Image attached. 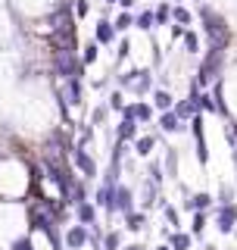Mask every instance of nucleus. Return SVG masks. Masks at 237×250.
<instances>
[{"label":"nucleus","mask_w":237,"mask_h":250,"mask_svg":"<svg viewBox=\"0 0 237 250\" xmlns=\"http://www.w3.org/2000/svg\"><path fill=\"white\" fill-rule=\"evenodd\" d=\"M131 94H138V97H147V94H153V72H150V69H140L138 82L131 84Z\"/></svg>","instance_id":"14"},{"label":"nucleus","mask_w":237,"mask_h":250,"mask_svg":"<svg viewBox=\"0 0 237 250\" xmlns=\"http://www.w3.org/2000/svg\"><path fill=\"white\" fill-rule=\"evenodd\" d=\"M156 125L165 131V135H181V131H187V125L175 116V109H169V113H159V119H156Z\"/></svg>","instance_id":"9"},{"label":"nucleus","mask_w":237,"mask_h":250,"mask_svg":"<svg viewBox=\"0 0 237 250\" xmlns=\"http://www.w3.org/2000/svg\"><path fill=\"white\" fill-rule=\"evenodd\" d=\"M106 106H109V109H116V113H122V109H125V97H122V91H113V94H109Z\"/></svg>","instance_id":"34"},{"label":"nucleus","mask_w":237,"mask_h":250,"mask_svg":"<svg viewBox=\"0 0 237 250\" xmlns=\"http://www.w3.org/2000/svg\"><path fill=\"white\" fill-rule=\"evenodd\" d=\"M165 172H169V178H178V150L175 147H165Z\"/></svg>","instance_id":"25"},{"label":"nucleus","mask_w":237,"mask_h":250,"mask_svg":"<svg viewBox=\"0 0 237 250\" xmlns=\"http://www.w3.org/2000/svg\"><path fill=\"white\" fill-rule=\"evenodd\" d=\"M181 41H184V50L191 53V57H197V53H200V35H197V31H191V28H187Z\"/></svg>","instance_id":"26"},{"label":"nucleus","mask_w":237,"mask_h":250,"mask_svg":"<svg viewBox=\"0 0 237 250\" xmlns=\"http://www.w3.org/2000/svg\"><path fill=\"white\" fill-rule=\"evenodd\" d=\"M97 57H100V44L97 41H88V44H84V50H81V62H84V66H91V62H97Z\"/></svg>","instance_id":"27"},{"label":"nucleus","mask_w":237,"mask_h":250,"mask_svg":"<svg viewBox=\"0 0 237 250\" xmlns=\"http://www.w3.org/2000/svg\"><path fill=\"white\" fill-rule=\"evenodd\" d=\"M175 116H178L181 122H187V119H194V116H200V106H197L194 94H187L184 100H178V104H175Z\"/></svg>","instance_id":"11"},{"label":"nucleus","mask_w":237,"mask_h":250,"mask_svg":"<svg viewBox=\"0 0 237 250\" xmlns=\"http://www.w3.org/2000/svg\"><path fill=\"white\" fill-rule=\"evenodd\" d=\"M62 244H66V250H84L91 247V229L88 225H69L66 234H62Z\"/></svg>","instance_id":"4"},{"label":"nucleus","mask_w":237,"mask_h":250,"mask_svg":"<svg viewBox=\"0 0 237 250\" xmlns=\"http://www.w3.org/2000/svg\"><path fill=\"white\" fill-rule=\"evenodd\" d=\"M57 75L66 82V78H81V66L84 62L75 57V50H72V44L69 47H57Z\"/></svg>","instance_id":"2"},{"label":"nucleus","mask_w":237,"mask_h":250,"mask_svg":"<svg viewBox=\"0 0 237 250\" xmlns=\"http://www.w3.org/2000/svg\"><path fill=\"white\" fill-rule=\"evenodd\" d=\"M106 116H109V106H106V104L94 106V109H91V125H103V122H106Z\"/></svg>","instance_id":"32"},{"label":"nucleus","mask_w":237,"mask_h":250,"mask_svg":"<svg viewBox=\"0 0 237 250\" xmlns=\"http://www.w3.org/2000/svg\"><path fill=\"white\" fill-rule=\"evenodd\" d=\"M234 238H237V229H234Z\"/></svg>","instance_id":"41"},{"label":"nucleus","mask_w":237,"mask_h":250,"mask_svg":"<svg viewBox=\"0 0 237 250\" xmlns=\"http://www.w3.org/2000/svg\"><path fill=\"white\" fill-rule=\"evenodd\" d=\"M134 3H138V0H118V6H122V10H131Z\"/></svg>","instance_id":"37"},{"label":"nucleus","mask_w":237,"mask_h":250,"mask_svg":"<svg viewBox=\"0 0 237 250\" xmlns=\"http://www.w3.org/2000/svg\"><path fill=\"white\" fill-rule=\"evenodd\" d=\"M153 16H156V28H159V25H169V22H172V6L169 3H156Z\"/></svg>","instance_id":"28"},{"label":"nucleus","mask_w":237,"mask_h":250,"mask_svg":"<svg viewBox=\"0 0 237 250\" xmlns=\"http://www.w3.org/2000/svg\"><path fill=\"white\" fill-rule=\"evenodd\" d=\"M75 216H78V222H81V225H94V222H97V207H94V200L78 203V207H75Z\"/></svg>","instance_id":"18"},{"label":"nucleus","mask_w":237,"mask_h":250,"mask_svg":"<svg viewBox=\"0 0 237 250\" xmlns=\"http://www.w3.org/2000/svg\"><path fill=\"white\" fill-rule=\"evenodd\" d=\"M122 250H147L144 244H128V247H122Z\"/></svg>","instance_id":"38"},{"label":"nucleus","mask_w":237,"mask_h":250,"mask_svg":"<svg viewBox=\"0 0 237 250\" xmlns=\"http://www.w3.org/2000/svg\"><path fill=\"white\" fill-rule=\"evenodd\" d=\"M103 3H106V6H113V3H118V0H103Z\"/></svg>","instance_id":"40"},{"label":"nucleus","mask_w":237,"mask_h":250,"mask_svg":"<svg viewBox=\"0 0 237 250\" xmlns=\"http://www.w3.org/2000/svg\"><path fill=\"white\" fill-rule=\"evenodd\" d=\"M134 28L153 31V28H156V16H153V10H140L138 16H134Z\"/></svg>","instance_id":"22"},{"label":"nucleus","mask_w":237,"mask_h":250,"mask_svg":"<svg viewBox=\"0 0 237 250\" xmlns=\"http://www.w3.org/2000/svg\"><path fill=\"white\" fill-rule=\"evenodd\" d=\"M147 178H150V182H156V185H162V182H165V175H162V163H159V160H153V163L147 166Z\"/></svg>","instance_id":"30"},{"label":"nucleus","mask_w":237,"mask_h":250,"mask_svg":"<svg viewBox=\"0 0 237 250\" xmlns=\"http://www.w3.org/2000/svg\"><path fill=\"white\" fill-rule=\"evenodd\" d=\"M153 109H159V113L175 109V97H172L169 88H153Z\"/></svg>","instance_id":"13"},{"label":"nucleus","mask_w":237,"mask_h":250,"mask_svg":"<svg viewBox=\"0 0 237 250\" xmlns=\"http://www.w3.org/2000/svg\"><path fill=\"white\" fill-rule=\"evenodd\" d=\"M62 97H66V104H69V106H78V104H81V78H66Z\"/></svg>","instance_id":"15"},{"label":"nucleus","mask_w":237,"mask_h":250,"mask_svg":"<svg viewBox=\"0 0 237 250\" xmlns=\"http://www.w3.org/2000/svg\"><path fill=\"white\" fill-rule=\"evenodd\" d=\"M159 200H162V197H159V185L150 182V178H144V182H140V207L150 209L153 203H159Z\"/></svg>","instance_id":"10"},{"label":"nucleus","mask_w":237,"mask_h":250,"mask_svg":"<svg viewBox=\"0 0 237 250\" xmlns=\"http://www.w3.org/2000/svg\"><path fill=\"white\" fill-rule=\"evenodd\" d=\"M212 219H216L218 234H234V229H237V203H222V207L216 203Z\"/></svg>","instance_id":"3"},{"label":"nucleus","mask_w":237,"mask_h":250,"mask_svg":"<svg viewBox=\"0 0 237 250\" xmlns=\"http://www.w3.org/2000/svg\"><path fill=\"white\" fill-rule=\"evenodd\" d=\"M88 10H91L88 0H75V16H78V19H84V16H88Z\"/></svg>","instance_id":"36"},{"label":"nucleus","mask_w":237,"mask_h":250,"mask_svg":"<svg viewBox=\"0 0 237 250\" xmlns=\"http://www.w3.org/2000/svg\"><path fill=\"white\" fill-rule=\"evenodd\" d=\"M125 229L134 231V234L144 231L147 229V213H144V209H134V213H128V216H125Z\"/></svg>","instance_id":"20"},{"label":"nucleus","mask_w":237,"mask_h":250,"mask_svg":"<svg viewBox=\"0 0 237 250\" xmlns=\"http://www.w3.org/2000/svg\"><path fill=\"white\" fill-rule=\"evenodd\" d=\"M206 225H209V216L206 213H194V219H191V234H194V238H203Z\"/></svg>","instance_id":"24"},{"label":"nucleus","mask_w":237,"mask_h":250,"mask_svg":"<svg viewBox=\"0 0 237 250\" xmlns=\"http://www.w3.org/2000/svg\"><path fill=\"white\" fill-rule=\"evenodd\" d=\"M113 25H116V31H128V28L134 25V16H131L128 10H125V13H118L116 19H113Z\"/></svg>","instance_id":"31"},{"label":"nucleus","mask_w":237,"mask_h":250,"mask_svg":"<svg viewBox=\"0 0 237 250\" xmlns=\"http://www.w3.org/2000/svg\"><path fill=\"white\" fill-rule=\"evenodd\" d=\"M216 203L222 207V203H234V188L231 185H222L218 188V194H216Z\"/></svg>","instance_id":"33"},{"label":"nucleus","mask_w":237,"mask_h":250,"mask_svg":"<svg viewBox=\"0 0 237 250\" xmlns=\"http://www.w3.org/2000/svg\"><path fill=\"white\" fill-rule=\"evenodd\" d=\"M138 138H140V131H138V122H134V119H122V122H118V128H116V141L134 144Z\"/></svg>","instance_id":"12"},{"label":"nucleus","mask_w":237,"mask_h":250,"mask_svg":"<svg viewBox=\"0 0 237 250\" xmlns=\"http://www.w3.org/2000/svg\"><path fill=\"white\" fill-rule=\"evenodd\" d=\"M200 19H203V31L209 38V47H225L228 44V25L218 13H212V6H200Z\"/></svg>","instance_id":"1"},{"label":"nucleus","mask_w":237,"mask_h":250,"mask_svg":"<svg viewBox=\"0 0 237 250\" xmlns=\"http://www.w3.org/2000/svg\"><path fill=\"white\" fill-rule=\"evenodd\" d=\"M116 35H118V31L113 25V19L103 16V19L97 22V44H116Z\"/></svg>","instance_id":"16"},{"label":"nucleus","mask_w":237,"mask_h":250,"mask_svg":"<svg viewBox=\"0 0 237 250\" xmlns=\"http://www.w3.org/2000/svg\"><path fill=\"white\" fill-rule=\"evenodd\" d=\"M165 244L172 250H191L194 247V234L191 231H172L169 238H165Z\"/></svg>","instance_id":"17"},{"label":"nucleus","mask_w":237,"mask_h":250,"mask_svg":"<svg viewBox=\"0 0 237 250\" xmlns=\"http://www.w3.org/2000/svg\"><path fill=\"white\" fill-rule=\"evenodd\" d=\"M212 207H216V197H212L209 191H197V194H191V197L184 200L187 213H206V209H212Z\"/></svg>","instance_id":"8"},{"label":"nucleus","mask_w":237,"mask_h":250,"mask_svg":"<svg viewBox=\"0 0 237 250\" xmlns=\"http://www.w3.org/2000/svg\"><path fill=\"white\" fill-rule=\"evenodd\" d=\"M128 53H131V41H128V38H122V41H118V50H116V62H122Z\"/></svg>","instance_id":"35"},{"label":"nucleus","mask_w":237,"mask_h":250,"mask_svg":"<svg viewBox=\"0 0 237 250\" xmlns=\"http://www.w3.org/2000/svg\"><path fill=\"white\" fill-rule=\"evenodd\" d=\"M153 250H172V247H169V244H165V241H162V244H159V247H153Z\"/></svg>","instance_id":"39"},{"label":"nucleus","mask_w":237,"mask_h":250,"mask_svg":"<svg viewBox=\"0 0 237 250\" xmlns=\"http://www.w3.org/2000/svg\"><path fill=\"white\" fill-rule=\"evenodd\" d=\"M72 163L78 166V172H81L84 178H97V175H100L94 156H88V150H81V147H72Z\"/></svg>","instance_id":"7"},{"label":"nucleus","mask_w":237,"mask_h":250,"mask_svg":"<svg viewBox=\"0 0 237 250\" xmlns=\"http://www.w3.org/2000/svg\"><path fill=\"white\" fill-rule=\"evenodd\" d=\"M122 119H134V122H153V106L147 100H134V104H125L122 109Z\"/></svg>","instance_id":"6"},{"label":"nucleus","mask_w":237,"mask_h":250,"mask_svg":"<svg viewBox=\"0 0 237 250\" xmlns=\"http://www.w3.org/2000/svg\"><path fill=\"white\" fill-rule=\"evenodd\" d=\"M100 250H122V234L118 231H106L103 234V247Z\"/></svg>","instance_id":"29"},{"label":"nucleus","mask_w":237,"mask_h":250,"mask_svg":"<svg viewBox=\"0 0 237 250\" xmlns=\"http://www.w3.org/2000/svg\"><path fill=\"white\" fill-rule=\"evenodd\" d=\"M109 213H118V216H128V213H134V191L128 185H122L118 182L116 185V191H113V209H109Z\"/></svg>","instance_id":"5"},{"label":"nucleus","mask_w":237,"mask_h":250,"mask_svg":"<svg viewBox=\"0 0 237 250\" xmlns=\"http://www.w3.org/2000/svg\"><path fill=\"white\" fill-rule=\"evenodd\" d=\"M159 207H162V216H165V222L172 225V231H181V213H178V207H172L169 200H159Z\"/></svg>","instance_id":"19"},{"label":"nucleus","mask_w":237,"mask_h":250,"mask_svg":"<svg viewBox=\"0 0 237 250\" xmlns=\"http://www.w3.org/2000/svg\"><path fill=\"white\" fill-rule=\"evenodd\" d=\"M156 141H159L156 135H140L131 147H134V153H138V156H150V153H153V147H156Z\"/></svg>","instance_id":"21"},{"label":"nucleus","mask_w":237,"mask_h":250,"mask_svg":"<svg viewBox=\"0 0 237 250\" xmlns=\"http://www.w3.org/2000/svg\"><path fill=\"white\" fill-rule=\"evenodd\" d=\"M172 22H175V25H191L194 22V13L187 10V6H172Z\"/></svg>","instance_id":"23"}]
</instances>
